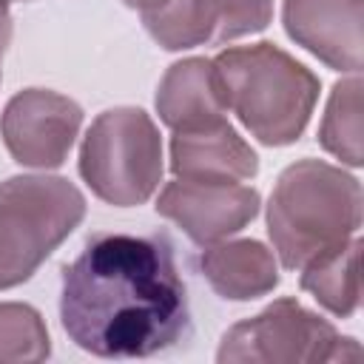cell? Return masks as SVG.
I'll list each match as a JSON object with an SVG mask.
<instances>
[{
	"mask_svg": "<svg viewBox=\"0 0 364 364\" xmlns=\"http://www.w3.org/2000/svg\"><path fill=\"white\" fill-rule=\"evenodd\" d=\"M199 270L208 284L230 301H250L267 296L279 284V264L273 250L256 239H233L205 245Z\"/></svg>",
	"mask_w": 364,
	"mask_h": 364,
	"instance_id": "11",
	"label": "cell"
},
{
	"mask_svg": "<svg viewBox=\"0 0 364 364\" xmlns=\"http://www.w3.org/2000/svg\"><path fill=\"white\" fill-rule=\"evenodd\" d=\"M148 34L168 51L210 43V0H165L142 14Z\"/></svg>",
	"mask_w": 364,
	"mask_h": 364,
	"instance_id": "15",
	"label": "cell"
},
{
	"mask_svg": "<svg viewBox=\"0 0 364 364\" xmlns=\"http://www.w3.org/2000/svg\"><path fill=\"white\" fill-rule=\"evenodd\" d=\"M361 347L296 299H279L233 324L216 350L219 364H316L355 361Z\"/></svg>",
	"mask_w": 364,
	"mask_h": 364,
	"instance_id": "6",
	"label": "cell"
},
{
	"mask_svg": "<svg viewBox=\"0 0 364 364\" xmlns=\"http://www.w3.org/2000/svg\"><path fill=\"white\" fill-rule=\"evenodd\" d=\"M9 43H11V11H9V0H0V57Z\"/></svg>",
	"mask_w": 364,
	"mask_h": 364,
	"instance_id": "18",
	"label": "cell"
},
{
	"mask_svg": "<svg viewBox=\"0 0 364 364\" xmlns=\"http://www.w3.org/2000/svg\"><path fill=\"white\" fill-rule=\"evenodd\" d=\"M82 216L85 196L65 176L23 173L0 182V290L28 282Z\"/></svg>",
	"mask_w": 364,
	"mask_h": 364,
	"instance_id": "4",
	"label": "cell"
},
{
	"mask_svg": "<svg viewBox=\"0 0 364 364\" xmlns=\"http://www.w3.org/2000/svg\"><path fill=\"white\" fill-rule=\"evenodd\" d=\"M82 125V108L57 91L26 88L14 94L0 117V134L14 156L26 168H57L65 162Z\"/></svg>",
	"mask_w": 364,
	"mask_h": 364,
	"instance_id": "7",
	"label": "cell"
},
{
	"mask_svg": "<svg viewBox=\"0 0 364 364\" xmlns=\"http://www.w3.org/2000/svg\"><path fill=\"white\" fill-rule=\"evenodd\" d=\"M51 338L43 316L31 304L0 301V361H43Z\"/></svg>",
	"mask_w": 364,
	"mask_h": 364,
	"instance_id": "16",
	"label": "cell"
},
{
	"mask_svg": "<svg viewBox=\"0 0 364 364\" xmlns=\"http://www.w3.org/2000/svg\"><path fill=\"white\" fill-rule=\"evenodd\" d=\"M273 0H210V43H228L267 28Z\"/></svg>",
	"mask_w": 364,
	"mask_h": 364,
	"instance_id": "17",
	"label": "cell"
},
{
	"mask_svg": "<svg viewBox=\"0 0 364 364\" xmlns=\"http://www.w3.org/2000/svg\"><path fill=\"white\" fill-rule=\"evenodd\" d=\"M225 108L264 145L296 142L316 108L318 77L273 43L219 51L213 60Z\"/></svg>",
	"mask_w": 364,
	"mask_h": 364,
	"instance_id": "3",
	"label": "cell"
},
{
	"mask_svg": "<svg viewBox=\"0 0 364 364\" xmlns=\"http://www.w3.org/2000/svg\"><path fill=\"white\" fill-rule=\"evenodd\" d=\"M125 6H131V9H139L142 14L145 11H151V9H156V6H162L165 0H122Z\"/></svg>",
	"mask_w": 364,
	"mask_h": 364,
	"instance_id": "19",
	"label": "cell"
},
{
	"mask_svg": "<svg viewBox=\"0 0 364 364\" xmlns=\"http://www.w3.org/2000/svg\"><path fill=\"white\" fill-rule=\"evenodd\" d=\"M171 171L176 179L247 182L259 173V156L222 117L213 122L173 131Z\"/></svg>",
	"mask_w": 364,
	"mask_h": 364,
	"instance_id": "10",
	"label": "cell"
},
{
	"mask_svg": "<svg viewBox=\"0 0 364 364\" xmlns=\"http://www.w3.org/2000/svg\"><path fill=\"white\" fill-rule=\"evenodd\" d=\"M318 142L327 154L350 168L364 162L361 151V77L353 74L333 85L324 119L318 128Z\"/></svg>",
	"mask_w": 364,
	"mask_h": 364,
	"instance_id": "14",
	"label": "cell"
},
{
	"mask_svg": "<svg viewBox=\"0 0 364 364\" xmlns=\"http://www.w3.org/2000/svg\"><path fill=\"white\" fill-rule=\"evenodd\" d=\"M156 114L171 131L222 119L228 108L216 82L213 63L205 57L173 63L156 88Z\"/></svg>",
	"mask_w": 364,
	"mask_h": 364,
	"instance_id": "12",
	"label": "cell"
},
{
	"mask_svg": "<svg viewBox=\"0 0 364 364\" xmlns=\"http://www.w3.org/2000/svg\"><path fill=\"white\" fill-rule=\"evenodd\" d=\"M361 228V182L321 159L287 165L267 202V233L279 262L301 270Z\"/></svg>",
	"mask_w": 364,
	"mask_h": 364,
	"instance_id": "2",
	"label": "cell"
},
{
	"mask_svg": "<svg viewBox=\"0 0 364 364\" xmlns=\"http://www.w3.org/2000/svg\"><path fill=\"white\" fill-rule=\"evenodd\" d=\"M361 242L353 236L341 247L307 262L301 267V287L333 316L350 318L361 301V276H358Z\"/></svg>",
	"mask_w": 364,
	"mask_h": 364,
	"instance_id": "13",
	"label": "cell"
},
{
	"mask_svg": "<svg viewBox=\"0 0 364 364\" xmlns=\"http://www.w3.org/2000/svg\"><path fill=\"white\" fill-rule=\"evenodd\" d=\"M282 20L287 34L324 65L347 74L361 71V0H284Z\"/></svg>",
	"mask_w": 364,
	"mask_h": 364,
	"instance_id": "9",
	"label": "cell"
},
{
	"mask_svg": "<svg viewBox=\"0 0 364 364\" xmlns=\"http://www.w3.org/2000/svg\"><path fill=\"white\" fill-rule=\"evenodd\" d=\"M60 321L100 358H148L191 336L188 287L168 233H94L63 267Z\"/></svg>",
	"mask_w": 364,
	"mask_h": 364,
	"instance_id": "1",
	"label": "cell"
},
{
	"mask_svg": "<svg viewBox=\"0 0 364 364\" xmlns=\"http://www.w3.org/2000/svg\"><path fill=\"white\" fill-rule=\"evenodd\" d=\"M259 205V191L242 182L173 179L156 196V213L179 225L202 247L239 233L256 219Z\"/></svg>",
	"mask_w": 364,
	"mask_h": 364,
	"instance_id": "8",
	"label": "cell"
},
{
	"mask_svg": "<svg viewBox=\"0 0 364 364\" xmlns=\"http://www.w3.org/2000/svg\"><path fill=\"white\" fill-rule=\"evenodd\" d=\"M162 136L142 108H108L85 131L80 176L108 205L148 202L162 182Z\"/></svg>",
	"mask_w": 364,
	"mask_h": 364,
	"instance_id": "5",
	"label": "cell"
}]
</instances>
